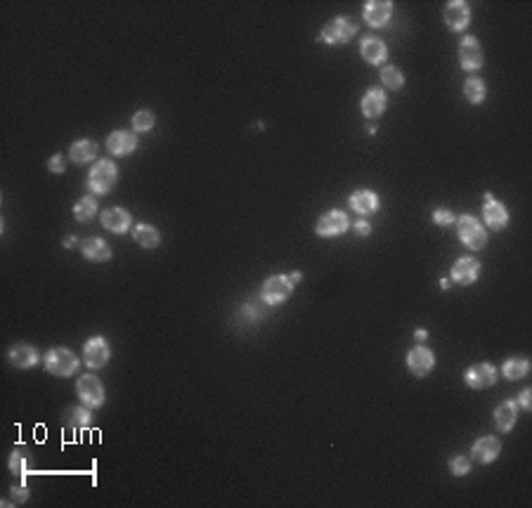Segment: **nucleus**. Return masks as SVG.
I'll return each instance as SVG.
<instances>
[{"label":"nucleus","mask_w":532,"mask_h":508,"mask_svg":"<svg viewBox=\"0 0 532 508\" xmlns=\"http://www.w3.org/2000/svg\"><path fill=\"white\" fill-rule=\"evenodd\" d=\"M43 365L52 376H73L78 371V357L73 355L67 347H52L45 357H43Z\"/></svg>","instance_id":"obj_1"},{"label":"nucleus","mask_w":532,"mask_h":508,"mask_svg":"<svg viewBox=\"0 0 532 508\" xmlns=\"http://www.w3.org/2000/svg\"><path fill=\"white\" fill-rule=\"evenodd\" d=\"M116 178H119V170H116L114 163L97 161L88 175V187H90V192H95V194H106V192H111V187L116 185Z\"/></svg>","instance_id":"obj_2"},{"label":"nucleus","mask_w":532,"mask_h":508,"mask_svg":"<svg viewBox=\"0 0 532 508\" xmlns=\"http://www.w3.org/2000/svg\"><path fill=\"white\" fill-rule=\"evenodd\" d=\"M456 227H459V237L468 249L481 251L483 246L487 244V232L481 222L476 220L473 216H461L456 218Z\"/></svg>","instance_id":"obj_3"},{"label":"nucleus","mask_w":532,"mask_h":508,"mask_svg":"<svg viewBox=\"0 0 532 508\" xmlns=\"http://www.w3.org/2000/svg\"><path fill=\"white\" fill-rule=\"evenodd\" d=\"M76 393H78V400H81L85 406H102V402H104V386L97 376H93V373H85V376L78 378Z\"/></svg>","instance_id":"obj_4"},{"label":"nucleus","mask_w":532,"mask_h":508,"mask_svg":"<svg viewBox=\"0 0 532 508\" xmlns=\"http://www.w3.org/2000/svg\"><path fill=\"white\" fill-rule=\"evenodd\" d=\"M355 31H358V24H355L353 19H348V17H336V19H332L327 26H324V31H322V36H319V41L329 43V45H336V43H345V41L353 38Z\"/></svg>","instance_id":"obj_5"},{"label":"nucleus","mask_w":532,"mask_h":508,"mask_svg":"<svg viewBox=\"0 0 532 508\" xmlns=\"http://www.w3.org/2000/svg\"><path fill=\"white\" fill-rule=\"evenodd\" d=\"M294 293V281L284 275H275L270 277L263 284V301L268 305H279Z\"/></svg>","instance_id":"obj_6"},{"label":"nucleus","mask_w":532,"mask_h":508,"mask_svg":"<svg viewBox=\"0 0 532 508\" xmlns=\"http://www.w3.org/2000/svg\"><path fill=\"white\" fill-rule=\"evenodd\" d=\"M348 227H350V220L343 211H329L317 220L315 229L319 237H338V234H343Z\"/></svg>","instance_id":"obj_7"},{"label":"nucleus","mask_w":532,"mask_h":508,"mask_svg":"<svg viewBox=\"0 0 532 508\" xmlns=\"http://www.w3.org/2000/svg\"><path fill=\"white\" fill-rule=\"evenodd\" d=\"M83 362L90 369H100L109 362V345H106V340L102 338V336H95V338H90L88 343H85Z\"/></svg>","instance_id":"obj_8"},{"label":"nucleus","mask_w":532,"mask_h":508,"mask_svg":"<svg viewBox=\"0 0 532 508\" xmlns=\"http://www.w3.org/2000/svg\"><path fill=\"white\" fill-rule=\"evenodd\" d=\"M459 62H461V67H464L466 71H478V69L483 67V47H481V43H478V38H473V36H466V38L461 41V45H459Z\"/></svg>","instance_id":"obj_9"},{"label":"nucleus","mask_w":532,"mask_h":508,"mask_svg":"<svg viewBox=\"0 0 532 508\" xmlns=\"http://www.w3.org/2000/svg\"><path fill=\"white\" fill-rule=\"evenodd\" d=\"M464 381L468 388H476V390H483V388H489L494 381H497V369L487 362L483 365H473L468 371L464 373Z\"/></svg>","instance_id":"obj_10"},{"label":"nucleus","mask_w":532,"mask_h":508,"mask_svg":"<svg viewBox=\"0 0 532 508\" xmlns=\"http://www.w3.org/2000/svg\"><path fill=\"white\" fill-rule=\"evenodd\" d=\"M468 21H471V10H468L464 0H452V3L445 5V24L452 31H464Z\"/></svg>","instance_id":"obj_11"},{"label":"nucleus","mask_w":532,"mask_h":508,"mask_svg":"<svg viewBox=\"0 0 532 508\" xmlns=\"http://www.w3.org/2000/svg\"><path fill=\"white\" fill-rule=\"evenodd\" d=\"M433 365H435V357H433V352L428 350V347H424V345H417L414 350H409V355H407V367H409V371L414 373V376H426V373L433 369Z\"/></svg>","instance_id":"obj_12"},{"label":"nucleus","mask_w":532,"mask_h":508,"mask_svg":"<svg viewBox=\"0 0 532 508\" xmlns=\"http://www.w3.org/2000/svg\"><path fill=\"white\" fill-rule=\"evenodd\" d=\"M483 218H485L487 227L492 229H504L509 222V211L502 201L492 199V194L485 196V206H483Z\"/></svg>","instance_id":"obj_13"},{"label":"nucleus","mask_w":532,"mask_h":508,"mask_svg":"<svg viewBox=\"0 0 532 508\" xmlns=\"http://www.w3.org/2000/svg\"><path fill=\"white\" fill-rule=\"evenodd\" d=\"M393 14V3L391 0H369L365 5V21L374 29L386 24Z\"/></svg>","instance_id":"obj_14"},{"label":"nucleus","mask_w":532,"mask_h":508,"mask_svg":"<svg viewBox=\"0 0 532 508\" xmlns=\"http://www.w3.org/2000/svg\"><path fill=\"white\" fill-rule=\"evenodd\" d=\"M478 275H481V263L476 258H461L452 265V281H456V284H473Z\"/></svg>","instance_id":"obj_15"},{"label":"nucleus","mask_w":532,"mask_h":508,"mask_svg":"<svg viewBox=\"0 0 532 508\" xmlns=\"http://www.w3.org/2000/svg\"><path fill=\"white\" fill-rule=\"evenodd\" d=\"M137 147V137L128 130H116L106 137V149H109L114 157H126V154L135 152Z\"/></svg>","instance_id":"obj_16"},{"label":"nucleus","mask_w":532,"mask_h":508,"mask_svg":"<svg viewBox=\"0 0 532 508\" xmlns=\"http://www.w3.org/2000/svg\"><path fill=\"white\" fill-rule=\"evenodd\" d=\"M130 213L126 211V208H106V211L102 213V224L109 232H116V234H124L128 227H130Z\"/></svg>","instance_id":"obj_17"},{"label":"nucleus","mask_w":532,"mask_h":508,"mask_svg":"<svg viewBox=\"0 0 532 508\" xmlns=\"http://www.w3.org/2000/svg\"><path fill=\"white\" fill-rule=\"evenodd\" d=\"M350 208H353L355 213H360V216H371V213H376V208H379V196H376V192H371V189H358V192H353V196H350Z\"/></svg>","instance_id":"obj_18"},{"label":"nucleus","mask_w":532,"mask_h":508,"mask_svg":"<svg viewBox=\"0 0 532 508\" xmlns=\"http://www.w3.org/2000/svg\"><path fill=\"white\" fill-rule=\"evenodd\" d=\"M10 365L17 367V369H29L34 365H38V352H36V347L26 345V343H17L10 347Z\"/></svg>","instance_id":"obj_19"},{"label":"nucleus","mask_w":532,"mask_h":508,"mask_svg":"<svg viewBox=\"0 0 532 508\" xmlns=\"http://www.w3.org/2000/svg\"><path fill=\"white\" fill-rule=\"evenodd\" d=\"M502 452V442L497 437H481V440L473 445V459L481 463H489L499 457Z\"/></svg>","instance_id":"obj_20"},{"label":"nucleus","mask_w":532,"mask_h":508,"mask_svg":"<svg viewBox=\"0 0 532 508\" xmlns=\"http://www.w3.org/2000/svg\"><path fill=\"white\" fill-rule=\"evenodd\" d=\"M360 52L369 64H381V62H386V57H388L386 43H383L381 38H374V36H367V38L362 41Z\"/></svg>","instance_id":"obj_21"},{"label":"nucleus","mask_w":532,"mask_h":508,"mask_svg":"<svg viewBox=\"0 0 532 508\" xmlns=\"http://www.w3.org/2000/svg\"><path fill=\"white\" fill-rule=\"evenodd\" d=\"M386 93L383 90H369V93L362 97V114L367 116V119H376V116H381L383 111H386Z\"/></svg>","instance_id":"obj_22"},{"label":"nucleus","mask_w":532,"mask_h":508,"mask_svg":"<svg viewBox=\"0 0 532 508\" xmlns=\"http://www.w3.org/2000/svg\"><path fill=\"white\" fill-rule=\"evenodd\" d=\"M81 251L90 263H104V260L111 258V246L104 239H85L81 244Z\"/></svg>","instance_id":"obj_23"},{"label":"nucleus","mask_w":532,"mask_h":508,"mask_svg":"<svg viewBox=\"0 0 532 508\" xmlns=\"http://www.w3.org/2000/svg\"><path fill=\"white\" fill-rule=\"evenodd\" d=\"M516 416H518V404L507 400V402H502L497 406V411H494V424H497V428L502 432H509L516 424Z\"/></svg>","instance_id":"obj_24"},{"label":"nucleus","mask_w":532,"mask_h":508,"mask_svg":"<svg viewBox=\"0 0 532 508\" xmlns=\"http://www.w3.org/2000/svg\"><path fill=\"white\" fill-rule=\"evenodd\" d=\"M95 154H97V144L93 140H78L71 144L69 149V157H71L73 163H85V161H93Z\"/></svg>","instance_id":"obj_25"},{"label":"nucleus","mask_w":532,"mask_h":508,"mask_svg":"<svg viewBox=\"0 0 532 508\" xmlns=\"http://www.w3.org/2000/svg\"><path fill=\"white\" fill-rule=\"evenodd\" d=\"M132 237H135V242L140 246H145V249H154V246H159V242H161V234L152 224H137Z\"/></svg>","instance_id":"obj_26"},{"label":"nucleus","mask_w":532,"mask_h":508,"mask_svg":"<svg viewBox=\"0 0 532 508\" xmlns=\"http://www.w3.org/2000/svg\"><path fill=\"white\" fill-rule=\"evenodd\" d=\"M530 369V362L525 360V357H513V360H507L502 367V373L509 378V381H518V378H523L525 373H528Z\"/></svg>","instance_id":"obj_27"},{"label":"nucleus","mask_w":532,"mask_h":508,"mask_svg":"<svg viewBox=\"0 0 532 508\" xmlns=\"http://www.w3.org/2000/svg\"><path fill=\"white\" fill-rule=\"evenodd\" d=\"M64 424L69 428H88L93 424V416H90V411L83 409V406H73V409H69L67 414H64Z\"/></svg>","instance_id":"obj_28"},{"label":"nucleus","mask_w":532,"mask_h":508,"mask_svg":"<svg viewBox=\"0 0 532 508\" xmlns=\"http://www.w3.org/2000/svg\"><path fill=\"white\" fill-rule=\"evenodd\" d=\"M95 213H97V201L90 199V196L78 199V203L73 206V216H76V220H81V222H88L90 218H95Z\"/></svg>","instance_id":"obj_29"},{"label":"nucleus","mask_w":532,"mask_h":508,"mask_svg":"<svg viewBox=\"0 0 532 508\" xmlns=\"http://www.w3.org/2000/svg\"><path fill=\"white\" fill-rule=\"evenodd\" d=\"M464 93L468 102H473V104H481L483 100H485V83L481 81V78H468V81L464 83Z\"/></svg>","instance_id":"obj_30"},{"label":"nucleus","mask_w":532,"mask_h":508,"mask_svg":"<svg viewBox=\"0 0 532 508\" xmlns=\"http://www.w3.org/2000/svg\"><path fill=\"white\" fill-rule=\"evenodd\" d=\"M10 470H12L17 478H24L26 470H29V457H26L24 449H14L12 457H10Z\"/></svg>","instance_id":"obj_31"},{"label":"nucleus","mask_w":532,"mask_h":508,"mask_svg":"<svg viewBox=\"0 0 532 508\" xmlns=\"http://www.w3.org/2000/svg\"><path fill=\"white\" fill-rule=\"evenodd\" d=\"M381 81H383V85H388L391 90H397V88H402V85H404V76L400 73V69L383 67L381 69Z\"/></svg>","instance_id":"obj_32"},{"label":"nucleus","mask_w":532,"mask_h":508,"mask_svg":"<svg viewBox=\"0 0 532 508\" xmlns=\"http://www.w3.org/2000/svg\"><path fill=\"white\" fill-rule=\"evenodd\" d=\"M154 123H157V116H154L152 111H147V109L137 111V114L132 116V128H135V130H140V132L152 130Z\"/></svg>","instance_id":"obj_33"},{"label":"nucleus","mask_w":532,"mask_h":508,"mask_svg":"<svg viewBox=\"0 0 532 508\" xmlns=\"http://www.w3.org/2000/svg\"><path fill=\"white\" fill-rule=\"evenodd\" d=\"M450 470H452V475H466L468 470H471V461H468L466 457H454L450 461Z\"/></svg>","instance_id":"obj_34"},{"label":"nucleus","mask_w":532,"mask_h":508,"mask_svg":"<svg viewBox=\"0 0 532 508\" xmlns=\"http://www.w3.org/2000/svg\"><path fill=\"white\" fill-rule=\"evenodd\" d=\"M433 222L435 224H452V222H456V216L452 211H447V208H435Z\"/></svg>","instance_id":"obj_35"},{"label":"nucleus","mask_w":532,"mask_h":508,"mask_svg":"<svg viewBox=\"0 0 532 508\" xmlns=\"http://www.w3.org/2000/svg\"><path fill=\"white\" fill-rule=\"evenodd\" d=\"M47 168H50L52 173H64V157L62 154H55V157L50 159V163H47Z\"/></svg>","instance_id":"obj_36"},{"label":"nucleus","mask_w":532,"mask_h":508,"mask_svg":"<svg viewBox=\"0 0 532 508\" xmlns=\"http://www.w3.org/2000/svg\"><path fill=\"white\" fill-rule=\"evenodd\" d=\"M518 402H520V406H523V409H532V395H530V390H523V393H520Z\"/></svg>","instance_id":"obj_37"},{"label":"nucleus","mask_w":532,"mask_h":508,"mask_svg":"<svg viewBox=\"0 0 532 508\" xmlns=\"http://www.w3.org/2000/svg\"><path fill=\"white\" fill-rule=\"evenodd\" d=\"M12 496L24 504V501H26V487H24V485H21V487H19V485H17V487H12Z\"/></svg>","instance_id":"obj_38"},{"label":"nucleus","mask_w":532,"mask_h":508,"mask_svg":"<svg viewBox=\"0 0 532 508\" xmlns=\"http://www.w3.org/2000/svg\"><path fill=\"white\" fill-rule=\"evenodd\" d=\"M355 229H358L360 237H367V234L371 232V227H369V222H367V220H360L358 224H355Z\"/></svg>","instance_id":"obj_39"},{"label":"nucleus","mask_w":532,"mask_h":508,"mask_svg":"<svg viewBox=\"0 0 532 508\" xmlns=\"http://www.w3.org/2000/svg\"><path fill=\"white\" fill-rule=\"evenodd\" d=\"M289 279L294 281V284H298V281L303 279V275H301V272H291V275H289Z\"/></svg>","instance_id":"obj_40"},{"label":"nucleus","mask_w":532,"mask_h":508,"mask_svg":"<svg viewBox=\"0 0 532 508\" xmlns=\"http://www.w3.org/2000/svg\"><path fill=\"white\" fill-rule=\"evenodd\" d=\"M244 312H246V317H251V319L258 317V314H255L258 310H255V308H244Z\"/></svg>","instance_id":"obj_41"},{"label":"nucleus","mask_w":532,"mask_h":508,"mask_svg":"<svg viewBox=\"0 0 532 508\" xmlns=\"http://www.w3.org/2000/svg\"><path fill=\"white\" fill-rule=\"evenodd\" d=\"M73 244H76V239H73V237L64 239V246H67V249H71V246H73Z\"/></svg>","instance_id":"obj_42"},{"label":"nucleus","mask_w":532,"mask_h":508,"mask_svg":"<svg viewBox=\"0 0 532 508\" xmlns=\"http://www.w3.org/2000/svg\"><path fill=\"white\" fill-rule=\"evenodd\" d=\"M426 336H428V334H426V329H417V338H419V340H424Z\"/></svg>","instance_id":"obj_43"}]
</instances>
